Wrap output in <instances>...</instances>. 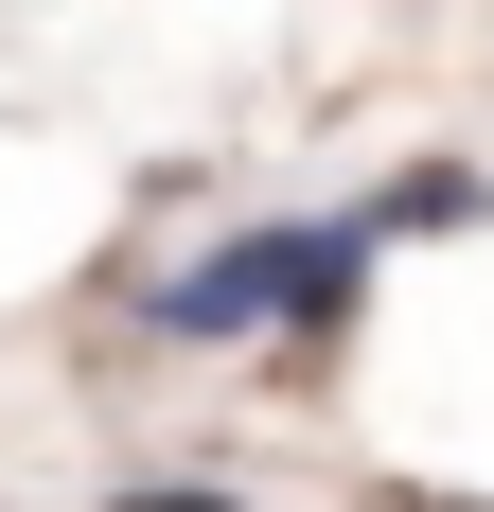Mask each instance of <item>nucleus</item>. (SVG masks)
Returning <instances> with one entry per match:
<instances>
[{
    "label": "nucleus",
    "mask_w": 494,
    "mask_h": 512,
    "mask_svg": "<svg viewBox=\"0 0 494 512\" xmlns=\"http://www.w3.org/2000/svg\"><path fill=\"white\" fill-rule=\"evenodd\" d=\"M353 265H371V230H247V248H212V265H177L159 283V336H230V318H283V336H336L353 318Z\"/></svg>",
    "instance_id": "1"
},
{
    "label": "nucleus",
    "mask_w": 494,
    "mask_h": 512,
    "mask_svg": "<svg viewBox=\"0 0 494 512\" xmlns=\"http://www.w3.org/2000/svg\"><path fill=\"white\" fill-rule=\"evenodd\" d=\"M477 212H494V177H477V159H406V177L353 212V230H477Z\"/></svg>",
    "instance_id": "2"
},
{
    "label": "nucleus",
    "mask_w": 494,
    "mask_h": 512,
    "mask_svg": "<svg viewBox=\"0 0 494 512\" xmlns=\"http://www.w3.org/2000/svg\"><path fill=\"white\" fill-rule=\"evenodd\" d=\"M124 512H247V495H212V477H159V495H124Z\"/></svg>",
    "instance_id": "3"
}]
</instances>
